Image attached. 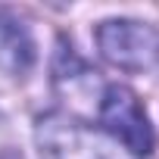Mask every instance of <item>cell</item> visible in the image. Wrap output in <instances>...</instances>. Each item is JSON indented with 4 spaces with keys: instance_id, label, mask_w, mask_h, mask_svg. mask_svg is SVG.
<instances>
[{
    "instance_id": "3",
    "label": "cell",
    "mask_w": 159,
    "mask_h": 159,
    "mask_svg": "<svg viewBox=\"0 0 159 159\" xmlns=\"http://www.w3.org/2000/svg\"><path fill=\"white\" fill-rule=\"evenodd\" d=\"M41 159H119L91 128L62 112H50L38 122Z\"/></svg>"
},
{
    "instance_id": "2",
    "label": "cell",
    "mask_w": 159,
    "mask_h": 159,
    "mask_svg": "<svg viewBox=\"0 0 159 159\" xmlns=\"http://www.w3.org/2000/svg\"><path fill=\"white\" fill-rule=\"evenodd\" d=\"M100 125L134 156H150L156 147L153 125L137 100V94L125 84H109L100 100Z\"/></svg>"
},
{
    "instance_id": "5",
    "label": "cell",
    "mask_w": 159,
    "mask_h": 159,
    "mask_svg": "<svg viewBox=\"0 0 159 159\" xmlns=\"http://www.w3.org/2000/svg\"><path fill=\"white\" fill-rule=\"evenodd\" d=\"M3 159H16V156H3Z\"/></svg>"
},
{
    "instance_id": "4",
    "label": "cell",
    "mask_w": 159,
    "mask_h": 159,
    "mask_svg": "<svg viewBox=\"0 0 159 159\" xmlns=\"http://www.w3.org/2000/svg\"><path fill=\"white\" fill-rule=\"evenodd\" d=\"M34 62V41L22 19L13 13H0V66L10 75L28 72Z\"/></svg>"
},
{
    "instance_id": "1",
    "label": "cell",
    "mask_w": 159,
    "mask_h": 159,
    "mask_svg": "<svg viewBox=\"0 0 159 159\" xmlns=\"http://www.w3.org/2000/svg\"><path fill=\"white\" fill-rule=\"evenodd\" d=\"M97 47L112 66L125 72H143L159 66V31L147 22L109 19L97 28Z\"/></svg>"
}]
</instances>
